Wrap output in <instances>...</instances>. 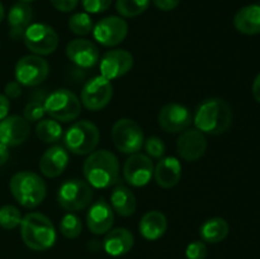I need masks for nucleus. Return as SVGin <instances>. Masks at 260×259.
<instances>
[{
	"label": "nucleus",
	"instance_id": "obj_41",
	"mask_svg": "<svg viewBox=\"0 0 260 259\" xmlns=\"http://www.w3.org/2000/svg\"><path fill=\"white\" fill-rule=\"evenodd\" d=\"M9 159V147L0 142V165H4Z\"/></svg>",
	"mask_w": 260,
	"mask_h": 259
},
{
	"label": "nucleus",
	"instance_id": "obj_11",
	"mask_svg": "<svg viewBox=\"0 0 260 259\" xmlns=\"http://www.w3.org/2000/svg\"><path fill=\"white\" fill-rule=\"evenodd\" d=\"M113 96V85L103 76H95L85 83L81 89L80 102L89 111H101L106 108Z\"/></svg>",
	"mask_w": 260,
	"mask_h": 259
},
{
	"label": "nucleus",
	"instance_id": "obj_16",
	"mask_svg": "<svg viewBox=\"0 0 260 259\" xmlns=\"http://www.w3.org/2000/svg\"><path fill=\"white\" fill-rule=\"evenodd\" d=\"M207 150V139L197 128H187L180 132L177 140L178 155L185 161H196L205 155Z\"/></svg>",
	"mask_w": 260,
	"mask_h": 259
},
{
	"label": "nucleus",
	"instance_id": "obj_9",
	"mask_svg": "<svg viewBox=\"0 0 260 259\" xmlns=\"http://www.w3.org/2000/svg\"><path fill=\"white\" fill-rule=\"evenodd\" d=\"M23 41L30 52L37 56L51 55L58 46V35L51 25L45 23H32L25 29Z\"/></svg>",
	"mask_w": 260,
	"mask_h": 259
},
{
	"label": "nucleus",
	"instance_id": "obj_42",
	"mask_svg": "<svg viewBox=\"0 0 260 259\" xmlns=\"http://www.w3.org/2000/svg\"><path fill=\"white\" fill-rule=\"evenodd\" d=\"M253 95H254V98H255V101L260 103V74H258V75H256V78L254 79Z\"/></svg>",
	"mask_w": 260,
	"mask_h": 259
},
{
	"label": "nucleus",
	"instance_id": "obj_1",
	"mask_svg": "<svg viewBox=\"0 0 260 259\" xmlns=\"http://www.w3.org/2000/svg\"><path fill=\"white\" fill-rule=\"evenodd\" d=\"M194 126L203 134L222 135L233 123V109L221 98L205 99L196 109Z\"/></svg>",
	"mask_w": 260,
	"mask_h": 259
},
{
	"label": "nucleus",
	"instance_id": "obj_15",
	"mask_svg": "<svg viewBox=\"0 0 260 259\" xmlns=\"http://www.w3.org/2000/svg\"><path fill=\"white\" fill-rule=\"evenodd\" d=\"M134 66V56L126 50H111L99 62L101 76L107 80H114L126 75Z\"/></svg>",
	"mask_w": 260,
	"mask_h": 259
},
{
	"label": "nucleus",
	"instance_id": "obj_44",
	"mask_svg": "<svg viewBox=\"0 0 260 259\" xmlns=\"http://www.w3.org/2000/svg\"><path fill=\"white\" fill-rule=\"evenodd\" d=\"M19 2H22V3H28V4H29V3L35 2V0H19Z\"/></svg>",
	"mask_w": 260,
	"mask_h": 259
},
{
	"label": "nucleus",
	"instance_id": "obj_31",
	"mask_svg": "<svg viewBox=\"0 0 260 259\" xmlns=\"http://www.w3.org/2000/svg\"><path fill=\"white\" fill-rule=\"evenodd\" d=\"M83 230V225H81V220L79 216L75 213H66L60 222V233L61 235L65 236L68 239H76L81 234Z\"/></svg>",
	"mask_w": 260,
	"mask_h": 259
},
{
	"label": "nucleus",
	"instance_id": "obj_27",
	"mask_svg": "<svg viewBox=\"0 0 260 259\" xmlns=\"http://www.w3.org/2000/svg\"><path fill=\"white\" fill-rule=\"evenodd\" d=\"M229 231H230V226L225 218L212 217L202 223L200 228V235L206 243L217 244L228 238Z\"/></svg>",
	"mask_w": 260,
	"mask_h": 259
},
{
	"label": "nucleus",
	"instance_id": "obj_32",
	"mask_svg": "<svg viewBox=\"0 0 260 259\" xmlns=\"http://www.w3.org/2000/svg\"><path fill=\"white\" fill-rule=\"evenodd\" d=\"M22 213L15 206L5 205L0 207V226L5 230H13L22 222Z\"/></svg>",
	"mask_w": 260,
	"mask_h": 259
},
{
	"label": "nucleus",
	"instance_id": "obj_34",
	"mask_svg": "<svg viewBox=\"0 0 260 259\" xmlns=\"http://www.w3.org/2000/svg\"><path fill=\"white\" fill-rule=\"evenodd\" d=\"M45 113L46 111L42 102L32 101L24 107L23 117H24L28 122H38L43 118Z\"/></svg>",
	"mask_w": 260,
	"mask_h": 259
},
{
	"label": "nucleus",
	"instance_id": "obj_10",
	"mask_svg": "<svg viewBox=\"0 0 260 259\" xmlns=\"http://www.w3.org/2000/svg\"><path fill=\"white\" fill-rule=\"evenodd\" d=\"M50 65L37 55L23 56L15 65V80L23 86H36L47 79Z\"/></svg>",
	"mask_w": 260,
	"mask_h": 259
},
{
	"label": "nucleus",
	"instance_id": "obj_18",
	"mask_svg": "<svg viewBox=\"0 0 260 259\" xmlns=\"http://www.w3.org/2000/svg\"><path fill=\"white\" fill-rule=\"evenodd\" d=\"M114 223V211L104 198L93 203L86 213V225L95 235H103L112 229Z\"/></svg>",
	"mask_w": 260,
	"mask_h": 259
},
{
	"label": "nucleus",
	"instance_id": "obj_13",
	"mask_svg": "<svg viewBox=\"0 0 260 259\" xmlns=\"http://www.w3.org/2000/svg\"><path fill=\"white\" fill-rule=\"evenodd\" d=\"M154 163L151 157L141 152L129 155L123 165L124 180L132 187H144L154 175Z\"/></svg>",
	"mask_w": 260,
	"mask_h": 259
},
{
	"label": "nucleus",
	"instance_id": "obj_22",
	"mask_svg": "<svg viewBox=\"0 0 260 259\" xmlns=\"http://www.w3.org/2000/svg\"><path fill=\"white\" fill-rule=\"evenodd\" d=\"M135 244L134 234L126 228L109 230L103 240V248L112 256H121L128 253Z\"/></svg>",
	"mask_w": 260,
	"mask_h": 259
},
{
	"label": "nucleus",
	"instance_id": "obj_38",
	"mask_svg": "<svg viewBox=\"0 0 260 259\" xmlns=\"http://www.w3.org/2000/svg\"><path fill=\"white\" fill-rule=\"evenodd\" d=\"M4 95L9 99H17L22 94V85L15 81H9L4 88Z\"/></svg>",
	"mask_w": 260,
	"mask_h": 259
},
{
	"label": "nucleus",
	"instance_id": "obj_36",
	"mask_svg": "<svg viewBox=\"0 0 260 259\" xmlns=\"http://www.w3.org/2000/svg\"><path fill=\"white\" fill-rule=\"evenodd\" d=\"M207 255V246L203 241H193L185 249L187 259H205Z\"/></svg>",
	"mask_w": 260,
	"mask_h": 259
},
{
	"label": "nucleus",
	"instance_id": "obj_29",
	"mask_svg": "<svg viewBox=\"0 0 260 259\" xmlns=\"http://www.w3.org/2000/svg\"><path fill=\"white\" fill-rule=\"evenodd\" d=\"M150 0H117L116 9L123 18H135L149 8Z\"/></svg>",
	"mask_w": 260,
	"mask_h": 259
},
{
	"label": "nucleus",
	"instance_id": "obj_30",
	"mask_svg": "<svg viewBox=\"0 0 260 259\" xmlns=\"http://www.w3.org/2000/svg\"><path fill=\"white\" fill-rule=\"evenodd\" d=\"M69 28L76 36H86L93 30V20L88 13H75L69 18Z\"/></svg>",
	"mask_w": 260,
	"mask_h": 259
},
{
	"label": "nucleus",
	"instance_id": "obj_12",
	"mask_svg": "<svg viewBox=\"0 0 260 259\" xmlns=\"http://www.w3.org/2000/svg\"><path fill=\"white\" fill-rule=\"evenodd\" d=\"M128 25L123 18L106 17L93 27V36L96 42L106 47H114L126 38Z\"/></svg>",
	"mask_w": 260,
	"mask_h": 259
},
{
	"label": "nucleus",
	"instance_id": "obj_17",
	"mask_svg": "<svg viewBox=\"0 0 260 259\" xmlns=\"http://www.w3.org/2000/svg\"><path fill=\"white\" fill-rule=\"evenodd\" d=\"M30 135L29 122L22 116H8L0 121V142L10 146H18L28 140Z\"/></svg>",
	"mask_w": 260,
	"mask_h": 259
},
{
	"label": "nucleus",
	"instance_id": "obj_8",
	"mask_svg": "<svg viewBox=\"0 0 260 259\" xmlns=\"http://www.w3.org/2000/svg\"><path fill=\"white\" fill-rule=\"evenodd\" d=\"M112 140L117 149L123 154H135L144 146L145 137L137 122L129 118H121L112 127Z\"/></svg>",
	"mask_w": 260,
	"mask_h": 259
},
{
	"label": "nucleus",
	"instance_id": "obj_4",
	"mask_svg": "<svg viewBox=\"0 0 260 259\" xmlns=\"http://www.w3.org/2000/svg\"><path fill=\"white\" fill-rule=\"evenodd\" d=\"M9 189L13 198L25 208H36L43 202L47 193L45 180L37 173L19 172L12 177Z\"/></svg>",
	"mask_w": 260,
	"mask_h": 259
},
{
	"label": "nucleus",
	"instance_id": "obj_6",
	"mask_svg": "<svg viewBox=\"0 0 260 259\" xmlns=\"http://www.w3.org/2000/svg\"><path fill=\"white\" fill-rule=\"evenodd\" d=\"M99 140L101 132L90 121L76 122L65 134L66 149L75 155H89L95 151Z\"/></svg>",
	"mask_w": 260,
	"mask_h": 259
},
{
	"label": "nucleus",
	"instance_id": "obj_7",
	"mask_svg": "<svg viewBox=\"0 0 260 259\" xmlns=\"http://www.w3.org/2000/svg\"><path fill=\"white\" fill-rule=\"evenodd\" d=\"M93 200V189L85 180H65L57 190V202L66 211H80L88 207Z\"/></svg>",
	"mask_w": 260,
	"mask_h": 259
},
{
	"label": "nucleus",
	"instance_id": "obj_14",
	"mask_svg": "<svg viewBox=\"0 0 260 259\" xmlns=\"http://www.w3.org/2000/svg\"><path fill=\"white\" fill-rule=\"evenodd\" d=\"M157 122L164 131L170 134H180L189 128L193 122V116L185 106L170 103L160 109Z\"/></svg>",
	"mask_w": 260,
	"mask_h": 259
},
{
	"label": "nucleus",
	"instance_id": "obj_3",
	"mask_svg": "<svg viewBox=\"0 0 260 259\" xmlns=\"http://www.w3.org/2000/svg\"><path fill=\"white\" fill-rule=\"evenodd\" d=\"M19 226L23 243L32 250H47L55 244L56 229L52 221L43 213H27Z\"/></svg>",
	"mask_w": 260,
	"mask_h": 259
},
{
	"label": "nucleus",
	"instance_id": "obj_35",
	"mask_svg": "<svg viewBox=\"0 0 260 259\" xmlns=\"http://www.w3.org/2000/svg\"><path fill=\"white\" fill-rule=\"evenodd\" d=\"M81 4L86 13L98 14V13L106 12L111 7L112 0H81Z\"/></svg>",
	"mask_w": 260,
	"mask_h": 259
},
{
	"label": "nucleus",
	"instance_id": "obj_20",
	"mask_svg": "<svg viewBox=\"0 0 260 259\" xmlns=\"http://www.w3.org/2000/svg\"><path fill=\"white\" fill-rule=\"evenodd\" d=\"M69 152L60 145H53L46 150L40 160V170L45 177L57 178L69 165Z\"/></svg>",
	"mask_w": 260,
	"mask_h": 259
},
{
	"label": "nucleus",
	"instance_id": "obj_25",
	"mask_svg": "<svg viewBox=\"0 0 260 259\" xmlns=\"http://www.w3.org/2000/svg\"><path fill=\"white\" fill-rule=\"evenodd\" d=\"M234 25L243 35L260 33V4H250L241 8L234 17Z\"/></svg>",
	"mask_w": 260,
	"mask_h": 259
},
{
	"label": "nucleus",
	"instance_id": "obj_24",
	"mask_svg": "<svg viewBox=\"0 0 260 259\" xmlns=\"http://www.w3.org/2000/svg\"><path fill=\"white\" fill-rule=\"evenodd\" d=\"M168 229V220L160 211H149L142 216L140 221L139 230L142 238L155 241L161 238Z\"/></svg>",
	"mask_w": 260,
	"mask_h": 259
},
{
	"label": "nucleus",
	"instance_id": "obj_19",
	"mask_svg": "<svg viewBox=\"0 0 260 259\" xmlns=\"http://www.w3.org/2000/svg\"><path fill=\"white\" fill-rule=\"evenodd\" d=\"M66 56L71 62L83 69L93 68L99 61L98 47L91 41L83 40V38L73 40L68 43Z\"/></svg>",
	"mask_w": 260,
	"mask_h": 259
},
{
	"label": "nucleus",
	"instance_id": "obj_23",
	"mask_svg": "<svg viewBox=\"0 0 260 259\" xmlns=\"http://www.w3.org/2000/svg\"><path fill=\"white\" fill-rule=\"evenodd\" d=\"M33 10L28 3L18 2L8 13V23L10 27V37L13 40L23 38L25 29L32 24Z\"/></svg>",
	"mask_w": 260,
	"mask_h": 259
},
{
	"label": "nucleus",
	"instance_id": "obj_40",
	"mask_svg": "<svg viewBox=\"0 0 260 259\" xmlns=\"http://www.w3.org/2000/svg\"><path fill=\"white\" fill-rule=\"evenodd\" d=\"M9 109H10L9 98H7L4 94H0V121L4 119L5 117H8Z\"/></svg>",
	"mask_w": 260,
	"mask_h": 259
},
{
	"label": "nucleus",
	"instance_id": "obj_5",
	"mask_svg": "<svg viewBox=\"0 0 260 259\" xmlns=\"http://www.w3.org/2000/svg\"><path fill=\"white\" fill-rule=\"evenodd\" d=\"M45 111L51 118L60 122H70L81 113L80 99L69 89H57L48 94L43 102Z\"/></svg>",
	"mask_w": 260,
	"mask_h": 259
},
{
	"label": "nucleus",
	"instance_id": "obj_28",
	"mask_svg": "<svg viewBox=\"0 0 260 259\" xmlns=\"http://www.w3.org/2000/svg\"><path fill=\"white\" fill-rule=\"evenodd\" d=\"M36 135L41 141L47 142V144H55L62 136V127L56 119L42 118L36 124Z\"/></svg>",
	"mask_w": 260,
	"mask_h": 259
},
{
	"label": "nucleus",
	"instance_id": "obj_26",
	"mask_svg": "<svg viewBox=\"0 0 260 259\" xmlns=\"http://www.w3.org/2000/svg\"><path fill=\"white\" fill-rule=\"evenodd\" d=\"M111 207L117 215L122 217H128L134 215L137 207V201L132 190L127 188L126 185H117L111 193Z\"/></svg>",
	"mask_w": 260,
	"mask_h": 259
},
{
	"label": "nucleus",
	"instance_id": "obj_43",
	"mask_svg": "<svg viewBox=\"0 0 260 259\" xmlns=\"http://www.w3.org/2000/svg\"><path fill=\"white\" fill-rule=\"evenodd\" d=\"M4 15H5L4 5H3V4H2V2H0V22H2V20L4 19Z\"/></svg>",
	"mask_w": 260,
	"mask_h": 259
},
{
	"label": "nucleus",
	"instance_id": "obj_33",
	"mask_svg": "<svg viewBox=\"0 0 260 259\" xmlns=\"http://www.w3.org/2000/svg\"><path fill=\"white\" fill-rule=\"evenodd\" d=\"M145 150H146V155L152 159H161L165 154V147L164 141L157 136H151L144 142Z\"/></svg>",
	"mask_w": 260,
	"mask_h": 259
},
{
	"label": "nucleus",
	"instance_id": "obj_37",
	"mask_svg": "<svg viewBox=\"0 0 260 259\" xmlns=\"http://www.w3.org/2000/svg\"><path fill=\"white\" fill-rule=\"evenodd\" d=\"M79 0H51L53 8L62 13H69L78 7Z\"/></svg>",
	"mask_w": 260,
	"mask_h": 259
},
{
	"label": "nucleus",
	"instance_id": "obj_21",
	"mask_svg": "<svg viewBox=\"0 0 260 259\" xmlns=\"http://www.w3.org/2000/svg\"><path fill=\"white\" fill-rule=\"evenodd\" d=\"M155 182L164 189L177 185L182 178V164L174 156H162L154 168Z\"/></svg>",
	"mask_w": 260,
	"mask_h": 259
},
{
	"label": "nucleus",
	"instance_id": "obj_39",
	"mask_svg": "<svg viewBox=\"0 0 260 259\" xmlns=\"http://www.w3.org/2000/svg\"><path fill=\"white\" fill-rule=\"evenodd\" d=\"M155 7L162 12H170L179 5L180 0H152Z\"/></svg>",
	"mask_w": 260,
	"mask_h": 259
},
{
	"label": "nucleus",
	"instance_id": "obj_2",
	"mask_svg": "<svg viewBox=\"0 0 260 259\" xmlns=\"http://www.w3.org/2000/svg\"><path fill=\"white\" fill-rule=\"evenodd\" d=\"M86 183L93 188H109L118 182L119 163L116 155L108 150L90 152L83 164Z\"/></svg>",
	"mask_w": 260,
	"mask_h": 259
}]
</instances>
